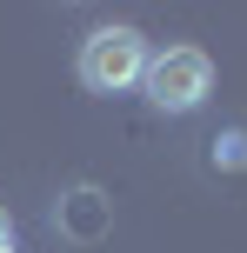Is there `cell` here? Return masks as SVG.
I'll use <instances>...</instances> for the list:
<instances>
[{
  "label": "cell",
  "mask_w": 247,
  "mask_h": 253,
  "mask_svg": "<svg viewBox=\"0 0 247 253\" xmlns=\"http://www.w3.org/2000/svg\"><path fill=\"white\" fill-rule=\"evenodd\" d=\"M147 53H154V47H147L134 27H94V34L80 40L74 74H80L87 93H134L141 74H147Z\"/></svg>",
  "instance_id": "obj_1"
},
{
  "label": "cell",
  "mask_w": 247,
  "mask_h": 253,
  "mask_svg": "<svg viewBox=\"0 0 247 253\" xmlns=\"http://www.w3.org/2000/svg\"><path fill=\"white\" fill-rule=\"evenodd\" d=\"M141 93L160 107V114H194V107H207V93H214L207 47H160V53H147Z\"/></svg>",
  "instance_id": "obj_2"
},
{
  "label": "cell",
  "mask_w": 247,
  "mask_h": 253,
  "mask_svg": "<svg viewBox=\"0 0 247 253\" xmlns=\"http://www.w3.org/2000/svg\"><path fill=\"white\" fill-rule=\"evenodd\" d=\"M214 167H247V133H241V126L214 133Z\"/></svg>",
  "instance_id": "obj_3"
},
{
  "label": "cell",
  "mask_w": 247,
  "mask_h": 253,
  "mask_svg": "<svg viewBox=\"0 0 247 253\" xmlns=\"http://www.w3.org/2000/svg\"><path fill=\"white\" fill-rule=\"evenodd\" d=\"M0 253H13V220L0 213Z\"/></svg>",
  "instance_id": "obj_4"
}]
</instances>
